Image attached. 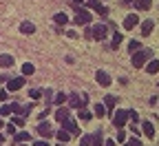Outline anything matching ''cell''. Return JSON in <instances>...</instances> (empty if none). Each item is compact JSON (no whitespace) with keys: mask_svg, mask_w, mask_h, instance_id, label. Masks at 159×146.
<instances>
[{"mask_svg":"<svg viewBox=\"0 0 159 146\" xmlns=\"http://www.w3.org/2000/svg\"><path fill=\"white\" fill-rule=\"evenodd\" d=\"M152 58V51L150 49H137V51H133V67L135 69H139V67H144L146 64V62Z\"/></svg>","mask_w":159,"mask_h":146,"instance_id":"1","label":"cell"},{"mask_svg":"<svg viewBox=\"0 0 159 146\" xmlns=\"http://www.w3.org/2000/svg\"><path fill=\"white\" fill-rule=\"evenodd\" d=\"M126 122H128V113L126 111H115L113 113V126H117V129H122V126H126Z\"/></svg>","mask_w":159,"mask_h":146,"instance_id":"2","label":"cell"},{"mask_svg":"<svg viewBox=\"0 0 159 146\" xmlns=\"http://www.w3.org/2000/svg\"><path fill=\"white\" fill-rule=\"evenodd\" d=\"M75 25H89L91 22V13L86 9H80L77 7V13H75V20H73Z\"/></svg>","mask_w":159,"mask_h":146,"instance_id":"3","label":"cell"},{"mask_svg":"<svg viewBox=\"0 0 159 146\" xmlns=\"http://www.w3.org/2000/svg\"><path fill=\"white\" fill-rule=\"evenodd\" d=\"M91 35H93V40H104V35H106V25H95V27L91 29Z\"/></svg>","mask_w":159,"mask_h":146,"instance_id":"4","label":"cell"},{"mask_svg":"<svg viewBox=\"0 0 159 146\" xmlns=\"http://www.w3.org/2000/svg\"><path fill=\"white\" fill-rule=\"evenodd\" d=\"M62 129L69 131L71 135H77V131H80V129H77V124H75V120H71V117H66V120L62 122Z\"/></svg>","mask_w":159,"mask_h":146,"instance_id":"5","label":"cell"},{"mask_svg":"<svg viewBox=\"0 0 159 146\" xmlns=\"http://www.w3.org/2000/svg\"><path fill=\"white\" fill-rule=\"evenodd\" d=\"M95 80H97V84H102V87H111V75L106 71H97Z\"/></svg>","mask_w":159,"mask_h":146,"instance_id":"6","label":"cell"},{"mask_svg":"<svg viewBox=\"0 0 159 146\" xmlns=\"http://www.w3.org/2000/svg\"><path fill=\"white\" fill-rule=\"evenodd\" d=\"M22 87H25V78H13V80H9L7 91H20Z\"/></svg>","mask_w":159,"mask_h":146,"instance_id":"7","label":"cell"},{"mask_svg":"<svg viewBox=\"0 0 159 146\" xmlns=\"http://www.w3.org/2000/svg\"><path fill=\"white\" fill-rule=\"evenodd\" d=\"M38 133H40V135H44V137H51V135H53V129H51V124H49V122L42 120V122L38 124Z\"/></svg>","mask_w":159,"mask_h":146,"instance_id":"8","label":"cell"},{"mask_svg":"<svg viewBox=\"0 0 159 146\" xmlns=\"http://www.w3.org/2000/svg\"><path fill=\"white\" fill-rule=\"evenodd\" d=\"M69 104H71V109H82L84 97H80L77 93H71V95H69Z\"/></svg>","mask_w":159,"mask_h":146,"instance_id":"9","label":"cell"},{"mask_svg":"<svg viewBox=\"0 0 159 146\" xmlns=\"http://www.w3.org/2000/svg\"><path fill=\"white\" fill-rule=\"evenodd\" d=\"M86 5H89L91 9H97V13H99V16H108V9H106V7H102V5L97 2V0H86Z\"/></svg>","mask_w":159,"mask_h":146,"instance_id":"10","label":"cell"},{"mask_svg":"<svg viewBox=\"0 0 159 146\" xmlns=\"http://www.w3.org/2000/svg\"><path fill=\"white\" fill-rule=\"evenodd\" d=\"M137 25H139V18H137L135 13L126 16V20H124V29H135Z\"/></svg>","mask_w":159,"mask_h":146,"instance_id":"11","label":"cell"},{"mask_svg":"<svg viewBox=\"0 0 159 146\" xmlns=\"http://www.w3.org/2000/svg\"><path fill=\"white\" fill-rule=\"evenodd\" d=\"M155 29V25H152V20H144V25H142V35L146 38V35H150V31Z\"/></svg>","mask_w":159,"mask_h":146,"instance_id":"12","label":"cell"},{"mask_svg":"<svg viewBox=\"0 0 159 146\" xmlns=\"http://www.w3.org/2000/svg\"><path fill=\"white\" fill-rule=\"evenodd\" d=\"M0 67L11 69V67H13V58H11V55H0Z\"/></svg>","mask_w":159,"mask_h":146,"instance_id":"13","label":"cell"},{"mask_svg":"<svg viewBox=\"0 0 159 146\" xmlns=\"http://www.w3.org/2000/svg\"><path fill=\"white\" fill-rule=\"evenodd\" d=\"M146 71L152 75V73H157L159 71V60H148V67H146Z\"/></svg>","mask_w":159,"mask_h":146,"instance_id":"14","label":"cell"},{"mask_svg":"<svg viewBox=\"0 0 159 146\" xmlns=\"http://www.w3.org/2000/svg\"><path fill=\"white\" fill-rule=\"evenodd\" d=\"M55 135H57V139H60V142H62V144L71 139V133H69V131H64V129H60V131H57Z\"/></svg>","mask_w":159,"mask_h":146,"instance_id":"15","label":"cell"},{"mask_svg":"<svg viewBox=\"0 0 159 146\" xmlns=\"http://www.w3.org/2000/svg\"><path fill=\"white\" fill-rule=\"evenodd\" d=\"M91 146H104V139H102V133H99V131L91 137Z\"/></svg>","mask_w":159,"mask_h":146,"instance_id":"16","label":"cell"},{"mask_svg":"<svg viewBox=\"0 0 159 146\" xmlns=\"http://www.w3.org/2000/svg\"><path fill=\"white\" fill-rule=\"evenodd\" d=\"M55 25H60V27H64L66 22H69V18H66V13H55Z\"/></svg>","mask_w":159,"mask_h":146,"instance_id":"17","label":"cell"},{"mask_svg":"<svg viewBox=\"0 0 159 146\" xmlns=\"http://www.w3.org/2000/svg\"><path fill=\"white\" fill-rule=\"evenodd\" d=\"M13 139H16V142H29V139H31V135H29V131H22V133H16V135H13Z\"/></svg>","mask_w":159,"mask_h":146,"instance_id":"18","label":"cell"},{"mask_svg":"<svg viewBox=\"0 0 159 146\" xmlns=\"http://www.w3.org/2000/svg\"><path fill=\"white\" fill-rule=\"evenodd\" d=\"M55 117H57V122H64L69 117V109H57L55 111Z\"/></svg>","mask_w":159,"mask_h":146,"instance_id":"19","label":"cell"},{"mask_svg":"<svg viewBox=\"0 0 159 146\" xmlns=\"http://www.w3.org/2000/svg\"><path fill=\"white\" fill-rule=\"evenodd\" d=\"M20 31H22V33H33L35 27H33V22H22V25H20Z\"/></svg>","mask_w":159,"mask_h":146,"instance_id":"20","label":"cell"},{"mask_svg":"<svg viewBox=\"0 0 159 146\" xmlns=\"http://www.w3.org/2000/svg\"><path fill=\"white\" fill-rule=\"evenodd\" d=\"M111 45H113V49H117L119 45H122V33L115 31V33H113V40H111Z\"/></svg>","mask_w":159,"mask_h":146,"instance_id":"21","label":"cell"},{"mask_svg":"<svg viewBox=\"0 0 159 146\" xmlns=\"http://www.w3.org/2000/svg\"><path fill=\"white\" fill-rule=\"evenodd\" d=\"M137 9H150V0H135Z\"/></svg>","mask_w":159,"mask_h":146,"instance_id":"22","label":"cell"},{"mask_svg":"<svg viewBox=\"0 0 159 146\" xmlns=\"http://www.w3.org/2000/svg\"><path fill=\"white\" fill-rule=\"evenodd\" d=\"M144 133H146V137H152L155 135V129H152L150 122H144Z\"/></svg>","mask_w":159,"mask_h":146,"instance_id":"23","label":"cell"},{"mask_svg":"<svg viewBox=\"0 0 159 146\" xmlns=\"http://www.w3.org/2000/svg\"><path fill=\"white\" fill-rule=\"evenodd\" d=\"M33 71H35V67L31 64V62H25V64H22V73H25V75H31Z\"/></svg>","mask_w":159,"mask_h":146,"instance_id":"24","label":"cell"},{"mask_svg":"<svg viewBox=\"0 0 159 146\" xmlns=\"http://www.w3.org/2000/svg\"><path fill=\"white\" fill-rule=\"evenodd\" d=\"M115 102H117V100H115V97H113V95H108V97H106V100H104V106H106V111H108V109H113V106H115Z\"/></svg>","mask_w":159,"mask_h":146,"instance_id":"25","label":"cell"},{"mask_svg":"<svg viewBox=\"0 0 159 146\" xmlns=\"http://www.w3.org/2000/svg\"><path fill=\"white\" fill-rule=\"evenodd\" d=\"M95 113H97V117H104V115H106V106H104V104H97V106H95Z\"/></svg>","mask_w":159,"mask_h":146,"instance_id":"26","label":"cell"},{"mask_svg":"<svg viewBox=\"0 0 159 146\" xmlns=\"http://www.w3.org/2000/svg\"><path fill=\"white\" fill-rule=\"evenodd\" d=\"M55 102H57V104H64V102H66V95H64V93H57V95H55Z\"/></svg>","mask_w":159,"mask_h":146,"instance_id":"27","label":"cell"},{"mask_svg":"<svg viewBox=\"0 0 159 146\" xmlns=\"http://www.w3.org/2000/svg\"><path fill=\"white\" fill-rule=\"evenodd\" d=\"M80 146H91V137H89V135H84L82 139H80Z\"/></svg>","mask_w":159,"mask_h":146,"instance_id":"28","label":"cell"},{"mask_svg":"<svg viewBox=\"0 0 159 146\" xmlns=\"http://www.w3.org/2000/svg\"><path fill=\"white\" fill-rule=\"evenodd\" d=\"M128 49H130V53H133V51H137V49H139V42H137V40H133V42L128 45Z\"/></svg>","mask_w":159,"mask_h":146,"instance_id":"29","label":"cell"},{"mask_svg":"<svg viewBox=\"0 0 159 146\" xmlns=\"http://www.w3.org/2000/svg\"><path fill=\"white\" fill-rule=\"evenodd\" d=\"M29 95H31L33 100H38L40 95H42V91H38V89H33V91H29Z\"/></svg>","mask_w":159,"mask_h":146,"instance_id":"30","label":"cell"},{"mask_svg":"<svg viewBox=\"0 0 159 146\" xmlns=\"http://www.w3.org/2000/svg\"><path fill=\"white\" fill-rule=\"evenodd\" d=\"M126 113H128V120H133V122H137V120H139V115H137L135 111H126Z\"/></svg>","mask_w":159,"mask_h":146,"instance_id":"31","label":"cell"},{"mask_svg":"<svg viewBox=\"0 0 159 146\" xmlns=\"http://www.w3.org/2000/svg\"><path fill=\"white\" fill-rule=\"evenodd\" d=\"M80 117H82L84 122H89V120H91V113H89V111H82V113H80Z\"/></svg>","mask_w":159,"mask_h":146,"instance_id":"32","label":"cell"},{"mask_svg":"<svg viewBox=\"0 0 159 146\" xmlns=\"http://www.w3.org/2000/svg\"><path fill=\"white\" fill-rule=\"evenodd\" d=\"M128 144H130V146H144V144H142V142H139L137 137H130V142H128Z\"/></svg>","mask_w":159,"mask_h":146,"instance_id":"33","label":"cell"},{"mask_svg":"<svg viewBox=\"0 0 159 146\" xmlns=\"http://www.w3.org/2000/svg\"><path fill=\"white\" fill-rule=\"evenodd\" d=\"M124 139H126V133L119 129V133H117V142H124Z\"/></svg>","mask_w":159,"mask_h":146,"instance_id":"34","label":"cell"},{"mask_svg":"<svg viewBox=\"0 0 159 146\" xmlns=\"http://www.w3.org/2000/svg\"><path fill=\"white\" fill-rule=\"evenodd\" d=\"M11 111H9V104H5V106L2 109H0V115H9Z\"/></svg>","mask_w":159,"mask_h":146,"instance_id":"35","label":"cell"},{"mask_svg":"<svg viewBox=\"0 0 159 146\" xmlns=\"http://www.w3.org/2000/svg\"><path fill=\"white\" fill-rule=\"evenodd\" d=\"M7 133H9V135H16V126H13V124H9V126H7Z\"/></svg>","mask_w":159,"mask_h":146,"instance_id":"36","label":"cell"},{"mask_svg":"<svg viewBox=\"0 0 159 146\" xmlns=\"http://www.w3.org/2000/svg\"><path fill=\"white\" fill-rule=\"evenodd\" d=\"M13 122H16V126H22V124H25V120H22V117H16Z\"/></svg>","mask_w":159,"mask_h":146,"instance_id":"37","label":"cell"},{"mask_svg":"<svg viewBox=\"0 0 159 146\" xmlns=\"http://www.w3.org/2000/svg\"><path fill=\"white\" fill-rule=\"evenodd\" d=\"M49 111H51V109H44V111H42V113H40V120H44V117H47V115H49Z\"/></svg>","mask_w":159,"mask_h":146,"instance_id":"38","label":"cell"},{"mask_svg":"<svg viewBox=\"0 0 159 146\" xmlns=\"http://www.w3.org/2000/svg\"><path fill=\"white\" fill-rule=\"evenodd\" d=\"M7 100V91H0V102H5Z\"/></svg>","mask_w":159,"mask_h":146,"instance_id":"39","label":"cell"},{"mask_svg":"<svg viewBox=\"0 0 159 146\" xmlns=\"http://www.w3.org/2000/svg\"><path fill=\"white\" fill-rule=\"evenodd\" d=\"M82 2H84V0H73V7H75V9H77V7H80V5H82Z\"/></svg>","mask_w":159,"mask_h":146,"instance_id":"40","label":"cell"},{"mask_svg":"<svg viewBox=\"0 0 159 146\" xmlns=\"http://www.w3.org/2000/svg\"><path fill=\"white\" fill-rule=\"evenodd\" d=\"M104 146H115V139H106V142H104Z\"/></svg>","mask_w":159,"mask_h":146,"instance_id":"41","label":"cell"},{"mask_svg":"<svg viewBox=\"0 0 159 146\" xmlns=\"http://www.w3.org/2000/svg\"><path fill=\"white\" fill-rule=\"evenodd\" d=\"M35 146H49V144H47V142L42 139V142H35Z\"/></svg>","mask_w":159,"mask_h":146,"instance_id":"42","label":"cell"},{"mask_svg":"<svg viewBox=\"0 0 159 146\" xmlns=\"http://www.w3.org/2000/svg\"><path fill=\"white\" fill-rule=\"evenodd\" d=\"M2 142H5V137H2V135H0V144H2Z\"/></svg>","mask_w":159,"mask_h":146,"instance_id":"43","label":"cell"},{"mask_svg":"<svg viewBox=\"0 0 159 146\" xmlns=\"http://www.w3.org/2000/svg\"><path fill=\"white\" fill-rule=\"evenodd\" d=\"M124 2H126V5H130V2H133V0H124Z\"/></svg>","mask_w":159,"mask_h":146,"instance_id":"44","label":"cell"},{"mask_svg":"<svg viewBox=\"0 0 159 146\" xmlns=\"http://www.w3.org/2000/svg\"><path fill=\"white\" fill-rule=\"evenodd\" d=\"M2 126H5V124H2V120H0V129H2Z\"/></svg>","mask_w":159,"mask_h":146,"instance_id":"45","label":"cell"},{"mask_svg":"<svg viewBox=\"0 0 159 146\" xmlns=\"http://www.w3.org/2000/svg\"><path fill=\"white\" fill-rule=\"evenodd\" d=\"M126 146H130V144H126Z\"/></svg>","mask_w":159,"mask_h":146,"instance_id":"46","label":"cell"},{"mask_svg":"<svg viewBox=\"0 0 159 146\" xmlns=\"http://www.w3.org/2000/svg\"><path fill=\"white\" fill-rule=\"evenodd\" d=\"M22 146H27V144H22Z\"/></svg>","mask_w":159,"mask_h":146,"instance_id":"47","label":"cell"}]
</instances>
